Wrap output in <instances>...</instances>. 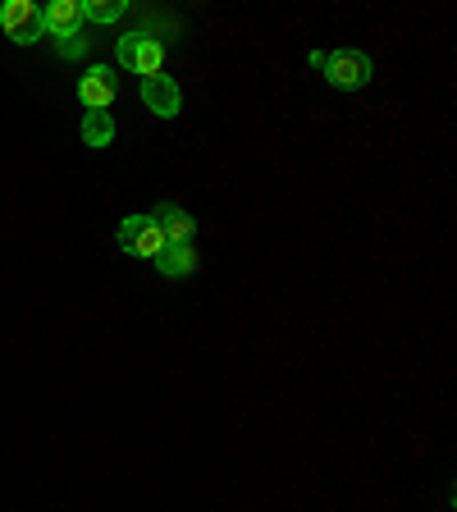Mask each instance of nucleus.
<instances>
[{"instance_id": "nucleus-2", "label": "nucleus", "mask_w": 457, "mask_h": 512, "mask_svg": "<svg viewBox=\"0 0 457 512\" xmlns=\"http://www.w3.org/2000/svg\"><path fill=\"white\" fill-rule=\"evenodd\" d=\"M115 69L138 78H156L165 69V42L147 28L124 32V37H115Z\"/></svg>"}, {"instance_id": "nucleus-6", "label": "nucleus", "mask_w": 457, "mask_h": 512, "mask_svg": "<svg viewBox=\"0 0 457 512\" xmlns=\"http://www.w3.org/2000/svg\"><path fill=\"white\" fill-rule=\"evenodd\" d=\"M142 106L151 110L156 119H174L183 110V87L174 83L170 74H156V78H142Z\"/></svg>"}, {"instance_id": "nucleus-7", "label": "nucleus", "mask_w": 457, "mask_h": 512, "mask_svg": "<svg viewBox=\"0 0 457 512\" xmlns=\"http://www.w3.org/2000/svg\"><path fill=\"white\" fill-rule=\"evenodd\" d=\"M151 266H156L165 279H192L197 270H202V252H197L192 243H165Z\"/></svg>"}, {"instance_id": "nucleus-12", "label": "nucleus", "mask_w": 457, "mask_h": 512, "mask_svg": "<svg viewBox=\"0 0 457 512\" xmlns=\"http://www.w3.org/2000/svg\"><path fill=\"white\" fill-rule=\"evenodd\" d=\"M51 51H55V60L74 64V60H83V55L92 51V37H87L83 28H74V32H55V37H51Z\"/></svg>"}, {"instance_id": "nucleus-5", "label": "nucleus", "mask_w": 457, "mask_h": 512, "mask_svg": "<svg viewBox=\"0 0 457 512\" xmlns=\"http://www.w3.org/2000/svg\"><path fill=\"white\" fill-rule=\"evenodd\" d=\"M37 0H5L0 5V28L14 46H37L42 42V28H37Z\"/></svg>"}, {"instance_id": "nucleus-4", "label": "nucleus", "mask_w": 457, "mask_h": 512, "mask_svg": "<svg viewBox=\"0 0 457 512\" xmlns=\"http://www.w3.org/2000/svg\"><path fill=\"white\" fill-rule=\"evenodd\" d=\"M119 96V69L115 64H87L78 78V101L83 110H110Z\"/></svg>"}, {"instance_id": "nucleus-9", "label": "nucleus", "mask_w": 457, "mask_h": 512, "mask_svg": "<svg viewBox=\"0 0 457 512\" xmlns=\"http://www.w3.org/2000/svg\"><path fill=\"white\" fill-rule=\"evenodd\" d=\"M37 28H42V37L83 28V10H78V0H51V5H42V10H37Z\"/></svg>"}, {"instance_id": "nucleus-8", "label": "nucleus", "mask_w": 457, "mask_h": 512, "mask_svg": "<svg viewBox=\"0 0 457 512\" xmlns=\"http://www.w3.org/2000/svg\"><path fill=\"white\" fill-rule=\"evenodd\" d=\"M151 220L160 224L165 243H192V238H197V220H192V215L183 211V206H174V202H156Z\"/></svg>"}, {"instance_id": "nucleus-3", "label": "nucleus", "mask_w": 457, "mask_h": 512, "mask_svg": "<svg viewBox=\"0 0 457 512\" xmlns=\"http://www.w3.org/2000/svg\"><path fill=\"white\" fill-rule=\"evenodd\" d=\"M115 247L124 256H138V261H156L160 247H165V234L151 215H124L115 229Z\"/></svg>"}, {"instance_id": "nucleus-1", "label": "nucleus", "mask_w": 457, "mask_h": 512, "mask_svg": "<svg viewBox=\"0 0 457 512\" xmlns=\"http://www.w3.org/2000/svg\"><path fill=\"white\" fill-rule=\"evenodd\" d=\"M307 64L334 87V92H362V87H371V78H375L371 55L357 51V46H339V51H311Z\"/></svg>"}, {"instance_id": "nucleus-11", "label": "nucleus", "mask_w": 457, "mask_h": 512, "mask_svg": "<svg viewBox=\"0 0 457 512\" xmlns=\"http://www.w3.org/2000/svg\"><path fill=\"white\" fill-rule=\"evenodd\" d=\"M78 10H83V23L110 28V23L128 19V0H78Z\"/></svg>"}, {"instance_id": "nucleus-10", "label": "nucleus", "mask_w": 457, "mask_h": 512, "mask_svg": "<svg viewBox=\"0 0 457 512\" xmlns=\"http://www.w3.org/2000/svg\"><path fill=\"white\" fill-rule=\"evenodd\" d=\"M78 138H83V147H92V151L110 147V142H115V119H110V110H83Z\"/></svg>"}]
</instances>
